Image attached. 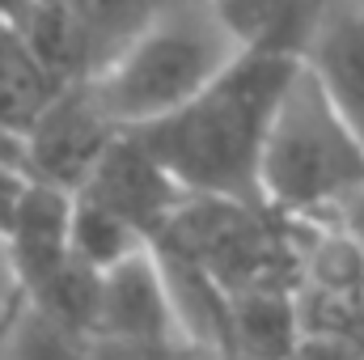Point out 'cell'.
<instances>
[{
	"label": "cell",
	"mask_w": 364,
	"mask_h": 360,
	"mask_svg": "<svg viewBox=\"0 0 364 360\" xmlns=\"http://www.w3.org/2000/svg\"><path fill=\"white\" fill-rule=\"evenodd\" d=\"M296 73L301 60L237 55L186 106L132 136L186 195L263 208V153L275 110Z\"/></svg>",
	"instance_id": "cell-1"
},
{
	"label": "cell",
	"mask_w": 364,
	"mask_h": 360,
	"mask_svg": "<svg viewBox=\"0 0 364 360\" xmlns=\"http://www.w3.org/2000/svg\"><path fill=\"white\" fill-rule=\"evenodd\" d=\"M259 191L263 208L292 221L339 216L364 191V140L305 64L275 110Z\"/></svg>",
	"instance_id": "cell-2"
},
{
	"label": "cell",
	"mask_w": 364,
	"mask_h": 360,
	"mask_svg": "<svg viewBox=\"0 0 364 360\" xmlns=\"http://www.w3.org/2000/svg\"><path fill=\"white\" fill-rule=\"evenodd\" d=\"M233 60L237 47L216 26L208 4L166 9L110 64L85 77V85L119 132H140L208 90Z\"/></svg>",
	"instance_id": "cell-3"
},
{
	"label": "cell",
	"mask_w": 364,
	"mask_h": 360,
	"mask_svg": "<svg viewBox=\"0 0 364 360\" xmlns=\"http://www.w3.org/2000/svg\"><path fill=\"white\" fill-rule=\"evenodd\" d=\"M119 136L123 132L106 119L85 81L64 85L26 132V179L77 195Z\"/></svg>",
	"instance_id": "cell-4"
},
{
	"label": "cell",
	"mask_w": 364,
	"mask_h": 360,
	"mask_svg": "<svg viewBox=\"0 0 364 360\" xmlns=\"http://www.w3.org/2000/svg\"><path fill=\"white\" fill-rule=\"evenodd\" d=\"M93 335H102L110 344L144 348V352L186 348L153 246L102 275L97 309H93Z\"/></svg>",
	"instance_id": "cell-5"
},
{
	"label": "cell",
	"mask_w": 364,
	"mask_h": 360,
	"mask_svg": "<svg viewBox=\"0 0 364 360\" xmlns=\"http://www.w3.org/2000/svg\"><path fill=\"white\" fill-rule=\"evenodd\" d=\"M0 238L13 271V288L26 301L43 297L73 263V191L26 179Z\"/></svg>",
	"instance_id": "cell-6"
},
{
	"label": "cell",
	"mask_w": 364,
	"mask_h": 360,
	"mask_svg": "<svg viewBox=\"0 0 364 360\" xmlns=\"http://www.w3.org/2000/svg\"><path fill=\"white\" fill-rule=\"evenodd\" d=\"M77 195L110 208L114 216L136 225L149 242H161V233L170 229L174 212L186 199V191L149 157V149L132 132H123L110 144V153L97 162V170L90 174V182Z\"/></svg>",
	"instance_id": "cell-7"
},
{
	"label": "cell",
	"mask_w": 364,
	"mask_h": 360,
	"mask_svg": "<svg viewBox=\"0 0 364 360\" xmlns=\"http://www.w3.org/2000/svg\"><path fill=\"white\" fill-rule=\"evenodd\" d=\"M208 9L237 47V55H272L305 64L314 34L322 26L318 0H208Z\"/></svg>",
	"instance_id": "cell-8"
},
{
	"label": "cell",
	"mask_w": 364,
	"mask_h": 360,
	"mask_svg": "<svg viewBox=\"0 0 364 360\" xmlns=\"http://www.w3.org/2000/svg\"><path fill=\"white\" fill-rule=\"evenodd\" d=\"M301 335V297L284 280L229 292V360H292Z\"/></svg>",
	"instance_id": "cell-9"
},
{
	"label": "cell",
	"mask_w": 364,
	"mask_h": 360,
	"mask_svg": "<svg viewBox=\"0 0 364 360\" xmlns=\"http://www.w3.org/2000/svg\"><path fill=\"white\" fill-rule=\"evenodd\" d=\"M305 68L364 140V0H348L322 13Z\"/></svg>",
	"instance_id": "cell-10"
},
{
	"label": "cell",
	"mask_w": 364,
	"mask_h": 360,
	"mask_svg": "<svg viewBox=\"0 0 364 360\" xmlns=\"http://www.w3.org/2000/svg\"><path fill=\"white\" fill-rule=\"evenodd\" d=\"M77 51L85 60V77H93L102 64H110L144 26H153L166 9L161 0H60Z\"/></svg>",
	"instance_id": "cell-11"
},
{
	"label": "cell",
	"mask_w": 364,
	"mask_h": 360,
	"mask_svg": "<svg viewBox=\"0 0 364 360\" xmlns=\"http://www.w3.org/2000/svg\"><path fill=\"white\" fill-rule=\"evenodd\" d=\"M60 90L64 85L43 68L30 43L13 26H4L0 30V132H13L26 140L34 119L51 106Z\"/></svg>",
	"instance_id": "cell-12"
},
{
	"label": "cell",
	"mask_w": 364,
	"mask_h": 360,
	"mask_svg": "<svg viewBox=\"0 0 364 360\" xmlns=\"http://www.w3.org/2000/svg\"><path fill=\"white\" fill-rule=\"evenodd\" d=\"M149 246L153 242L136 225H127L123 216H114L110 208L85 195H73V263L90 268L93 275H106Z\"/></svg>",
	"instance_id": "cell-13"
},
{
	"label": "cell",
	"mask_w": 364,
	"mask_h": 360,
	"mask_svg": "<svg viewBox=\"0 0 364 360\" xmlns=\"http://www.w3.org/2000/svg\"><path fill=\"white\" fill-rule=\"evenodd\" d=\"M81 339H85L81 331H73L68 322L51 318L47 309L21 297L17 327L9 331V360H85Z\"/></svg>",
	"instance_id": "cell-14"
},
{
	"label": "cell",
	"mask_w": 364,
	"mask_h": 360,
	"mask_svg": "<svg viewBox=\"0 0 364 360\" xmlns=\"http://www.w3.org/2000/svg\"><path fill=\"white\" fill-rule=\"evenodd\" d=\"M292 360H364V348L356 339L343 335H322V331H305Z\"/></svg>",
	"instance_id": "cell-15"
},
{
	"label": "cell",
	"mask_w": 364,
	"mask_h": 360,
	"mask_svg": "<svg viewBox=\"0 0 364 360\" xmlns=\"http://www.w3.org/2000/svg\"><path fill=\"white\" fill-rule=\"evenodd\" d=\"M0 174H26V140L0 132Z\"/></svg>",
	"instance_id": "cell-16"
},
{
	"label": "cell",
	"mask_w": 364,
	"mask_h": 360,
	"mask_svg": "<svg viewBox=\"0 0 364 360\" xmlns=\"http://www.w3.org/2000/svg\"><path fill=\"white\" fill-rule=\"evenodd\" d=\"M335 221H343L339 229L356 242V250L364 255V191L352 199V203H348V208H343V212H339V216H335Z\"/></svg>",
	"instance_id": "cell-17"
},
{
	"label": "cell",
	"mask_w": 364,
	"mask_h": 360,
	"mask_svg": "<svg viewBox=\"0 0 364 360\" xmlns=\"http://www.w3.org/2000/svg\"><path fill=\"white\" fill-rule=\"evenodd\" d=\"M21 182H26V174H0V233H4V225L13 216V203L21 195Z\"/></svg>",
	"instance_id": "cell-18"
},
{
	"label": "cell",
	"mask_w": 364,
	"mask_h": 360,
	"mask_svg": "<svg viewBox=\"0 0 364 360\" xmlns=\"http://www.w3.org/2000/svg\"><path fill=\"white\" fill-rule=\"evenodd\" d=\"M30 9H34V0H0V21L17 30V26L30 17Z\"/></svg>",
	"instance_id": "cell-19"
},
{
	"label": "cell",
	"mask_w": 364,
	"mask_h": 360,
	"mask_svg": "<svg viewBox=\"0 0 364 360\" xmlns=\"http://www.w3.org/2000/svg\"><path fill=\"white\" fill-rule=\"evenodd\" d=\"M13 288V271H9V255H4V238H0V292Z\"/></svg>",
	"instance_id": "cell-20"
},
{
	"label": "cell",
	"mask_w": 364,
	"mask_h": 360,
	"mask_svg": "<svg viewBox=\"0 0 364 360\" xmlns=\"http://www.w3.org/2000/svg\"><path fill=\"white\" fill-rule=\"evenodd\" d=\"M0 30H4V21H0Z\"/></svg>",
	"instance_id": "cell-21"
}]
</instances>
